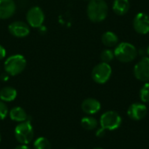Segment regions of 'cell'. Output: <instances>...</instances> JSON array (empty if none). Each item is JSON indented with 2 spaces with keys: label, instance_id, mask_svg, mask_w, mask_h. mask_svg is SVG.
I'll return each instance as SVG.
<instances>
[{
  "label": "cell",
  "instance_id": "obj_1",
  "mask_svg": "<svg viewBox=\"0 0 149 149\" xmlns=\"http://www.w3.org/2000/svg\"><path fill=\"white\" fill-rule=\"evenodd\" d=\"M86 13L88 18L93 23H100L104 21L108 14V6L105 0H90Z\"/></svg>",
  "mask_w": 149,
  "mask_h": 149
},
{
  "label": "cell",
  "instance_id": "obj_2",
  "mask_svg": "<svg viewBox=\"0 0 149 149\" xmlns=\"http://www.w3.org/2000/svg\"><path fill=\"white\" fill-rule=\"evenodd\" d=\"M114 57L122 63H129L134 61L137 55L138 52L136 47L128 43V42H121L115 46L113 51Z\"/></svg>",
  "mask_w": 149,
  "mask_h": 149
},
{
  "label": "cell",
  "instance_id": "obj_3",
  "mask_svg": "<svg viewBox=\"0 0 149 149\" xmlns=\"http://www.w3.org/2000/svg\"><path fill=\"white\" fill-rule=\"evenodd\" d=\"M26 67V59L21 54L11 55L4 62V70L10 76L21 73Z\"/></svg>",
  "mask_w": 149,
  "mask_h": 149
},
{
  "label": "cell",
  "instance_id": "obj_4",
  "mask_svg": "<svg viewBox=\"0 0 149 149\" xmlns=\"http://www.w3.org/2000/svg\"><path fill=\"white\" fill-rule=\"evenodd\" d=\"M14 134L16 137V140L23 144V145H27L29 144L34 136V131L32 125L31 121L26 120L24 122H20L14 130Z\"/></svg>",
  "mask_w": 149,
  "mask_h": 149
},
{
  "label": "cell",
  "instance_id": "obj_5",
  "mask_svg": "<svg viewBox=\"0 0 149 149\" xmlns=\"http://www.w3.org/2000/svg\"><path fill=\"white\" fill-rule=\"evenodd\" d=\"M122 123L120 115L114 111H107L104 113L100 120V127L106 130L113 131L118 129Z\"/></svg>",
  "mask_w": 149,
  "mask_h": 149
},
{
  "label": "cell",
  "instance_id": "obj_6",
  "mask_svg": "<svg viewBox=\"0 0 149 149\" xmlns=\"http://www.w3.org/2000/svg\"><path fill=\"white\" fill-rule=\"evenodd\" d=\"M112 75V67L108 63L101 62L96 65L92 71V78L98 84L107 83Z\"/></svg>",
  "mask_w": 149,
  "mask_h": 149
},
{
  "label": "cell",
  "instance_id": "obj_7",
  "mask_svg": "<svg viewBox=\"0 0 149 149\" xmlns=\"http://www.w3.org/2000/svg\"><path fill=\"white\" fill-rule=\"evenodd\" d=\"M26 20L30 26L33 28H39L45 21L44 11L38 6L31 7L26 13Z\"/></svg>",
  "mask_w": 149,
  "mask_h": 149
},
{
  "label": "cell",
  "instance_id": "obj_8",
  "mask_svg": "<svg viewBox=\"0 0 149 149\" xmlns=\"http://www.w3.org/2000/svg\"><path fill=\"white\" fill-rule=\"evenodd\" d=\"M134 77L143 82H149V57H143L134 67Z\"/></svg>",
  "mask_w": 149,
  "mask_h": 149
},
{
  "label": "cell",
  "instance_id": "obj_9",
  "mask_svg": "<svg viewBox=\"0 0 149 149\" xmlns=\"http://www.w3.org/2000/svg\"><path fill=\"white\" fill-rule=\"evenodd\" d=\"M133 27L134 31L141 35H146L149 32V16L144 12H139L135 15L133 20Z\"/></svg>",
  "mask_w": 149,
  "mask_h": 149
},
{
  "label": "cell",
  "instance_id": "obj_10",
  "mask_svg": "<svg viewBox=\"0 0 149 149\" xmlns=\"http://www.w3.org/2000/svg\"><path fill=\"white\" fill-rule=\"evenodd\" d=\"M8 30L10 33L16 38H24L30 33L29 25L22 21H15L9 24Z\"/></svg>",
  "mask_w": 149,
  "mask_h": 149
},
{
  "label": "cell",
  "instance_id": "obj_11",
  "mask_svg": "<svg viewBox=\"0 0 149 149\" xmlns=\"http://www.w3.org/2000/svg\"><path fill=\"white\" fill-rule=\"evenodd\" d=\"M148 109L143 103H134L127 109V115L133 120H141L147 115Z\"/></svg>",
  "mask_w": 149,
  "mask_h": 149
},
{
  "label": "cell",
  "instance_id": "obj_12",
  "mask_svg": "<svg viewBox=\"0 0 149 149\" xmlns=\"http://www.w3.org/2000/svg\"><path fill=\"white\" fill-rule=\"evenodd\" d=\"M14 0H0V19H8L16 11Z\"/></svg>",
  "mask_w": 149,
  "mask_h": 149
},
{
  "label": "cell",
  "instance_id": "obj_13",
  "mask_svg": "<svg viewBox=\"0 0 149 149\" xmlns=\"http://www.w3.org/2000/svg\"><path fill=\"white\" fill-rule=\"evenodd\" d=\"M101 108V105L99 100L93 98L86 99L81 104L82 111L86 114H95Z\"/></svg>",
  "mask_w": 149,
  "mask_h": 149
},
{
  "label": "cell",
  "instance_id": "obj_14",
  "mask_svg": "<svg viewBox=\"0 0 149 149\" xmlns=\"http://www.w3.org/2000/svg\"><path fill=\"white\" fill-rule=\"evenodd\" d=\"M130 9L129 0H113V10L118 16H124Z\"/></svg>",
  "mask_w": 149,
  "mask_h": 149
},
{
  "label": "cell",
  "instance_id": "obj_15",
  "mask_svg": "<svg viewBox=\"0 0 149 149\" xmlns=\"http://www.w3.org/2000/svg\"><path fill=\"white\" fill-rule=\"evenodd\" d=\"M10 118L16 122H24L28 120V115L26 112L20 107H15L10 111Z\"/></svg>",
  "mask_w": 149,
  "mask_h": 149
},
{
  "label": "cell",
  "instance_id": "obj_16",
  "mask_svg": "<svg viewBox=\"0 0 149 149\" xmlns=\"http://www.w3.org/2000/svg\"><path fill=\"white\" fill-rule=\"evenodd\" d=\"M17 90L11 86H5L0 90V100L3 102L13 101L17 98Z\"/></svg>",
  "mask_w": 149,
  "mask_h": 149
},
{
  "label": "cell",
  "instance_id": "obj_17",
  "mask_svg": "<svg viewBox=\"0 0 149 149\" xmlns=\"http://www.w3.org/2000/svg\"><path fill=\"white\" fill-rule=\"evenodd\" d=\"M101 41L104 45H106L107 47H113L118 45L119 38L114 32L108 31H106L103 33V35L101 37Z\"/></svg>",
  "mask_w": 149,
  "mask_h": 149
},
{
  "label": "cell",
  "instance_id": "obj_18",
  "mask_svg": "<svg viewBox=\"0 0 149 149\" xmlns=\"http://www.w3.org/2000/svg\"><path fill=\"white\" fill-rule=\"evenodd\" d=\"M81 127L86 130H93L98 127V121L95 118L91 116H86L81 119Z\"/></svg>",
  "mask_w": 149,
  "mask_h": 149
},
{
  "label": "cell",
  "instance_id": "obj_19",
  "mask_svg": "<svg viewBox=\"0 0 149 149\" xmlns=\"http://www.w3.org/2000/svg\"><path fill=\"white\" fill-rule=\"evenodd\" d=\"M35 149H51V143L45 137H39L34 141Z\"/></svg>",
  "mask_w": 149,
  "mask_h": 149
},
{
  "label": "cell",
  "instance_id": "obj_20",
  "mask_svg": "<svg viewBox=\"0 0 149 149\" xmlns=\"http://www.w3.org/2000/svg\"><path fill=\"white\" fill-rule=\"evenodd\" d=\"M140 99L143 103L149 102V82H146L140 91Z\"/></svg>",
  "mask_w": 149,
  "mask_h": 149
},
{
  "label": "cell",
  "instance_id": "obj_21",
  "mask_svg": "<svg viewBox=\"0 0 149 149\" xmlns=\"http://www.w3.org/2000/svg\"><path fill=\"white\" fill-rule=\"evenodd\" d=\"M113 58H114L113 51H112L110 49L104 50L101 52V54H100V59L102 60V62H105V63H108L109 64V62H111Z\"/></svg>",
  "mask_w": 149,
  "mask_h": 149
},
{
  "label": "cell",
  "instance_id": "obj_22",
  "mask_svg": "<svg viewBox=\"0 0 149 149\" xmlns=\"http://www.w3.org/2000/svg\"><path fill=\"white\" fill-rule=\"evenodd\" d=\"M8 107L6 106V104L0 100V120H4L8 114Z\"/></svg>",
  "mask_w": 149,
  "mask_h": 149
},
{
  "label": "cell",
  "instance_id": "obj_23",
  "mask_svg": "<svg viewBox=\"0 0 149 149\" xmlns=\"http://www.w3.org/2000/svg\"><path fill=\"white\" fill-rule=\"evenodd\" d=\"M106 133H107V130L103 127H100V128H99L97 131H96V136L99 137V138H101V137H104L106 135Z\"/></svg>",
  "mask_w": 149,
  "mask_h": 149
},
{
  "label": "cell",
  "instance_id": "obj_24",
  "mask_svg": "<svg viewBox=\"0 0 149 149\" xmlns=\"http://www.w3.org/2000/svg\"><path fill=\"white\" fill-rule=\"evenodd\" d=\"M5 56H6V51H5L4 47L0 45V60L4 58Z\"/></svg>",
  "mask_w": 149,
  "mask_h": 149
},
{
  "label": "cell",
  "instance_id": "obj_25",
  "mask_svg": "<svg viewBox=\"0 0 149 149\" xmlns=\"http://www.w3.org/2000/svg\"><path fill=\"white\" fill-rule=\"evenodd\" d=\"M1 79H2V80H3V81L8 80V79H9V74H8V73H3V74H2V75H1Z\"/></svg>",
  "mask_w": 149,
  "mask_h": 149
},
{
  "label": "cell",
  "instance_id": "obj_26",
  "mask_svg": "<svg viewBox=\"0 0 149 149\" xmlns=\"http://www.w3.org/2000/svg\"><path fill=\"white\" fill-rule=\"evenodd\" d=\"M14 149H31L29 147H27L26 145H23V144H21V145H19V146H17V147H16Z\"/></svg>",
  "mask_w": 149,
  "mask_h": 149
},
{
  "label": "cell",
  "instance_id": "obj_27",
  "mask_svg": "<svg viewBox=\"0 0 149 149\" xmlns=\"http://www.w3.org/2000/svg\"><path fill=\"white\" fill-rule=\"evenodd\" d=\"M147 54L148 55V57H149V45L148 46V48H147Z\"/></svg>",
  "mask_w": 149,
  "mask_h": 149
},
{
  "label": "cell",
  "instance_id": "obj_28",
  "mask_svg": "<svg viewBox=\"0 0 149 149\" xmlns=\"http://www.w3.org/2000/svg\"><path fill=\"white\" fill-rule=\"evenodd\" d=\"M93 149H103V148H93Z\"/></svg>",
  "mask_w": 149,
  "mask_h": 149
},
{
  "label": "cell",
  "instance_id": "obj_29",
  "mask_svg": "<svg viewBox=\"0 0 149 149\" xmlns=\"http://www.w3.org/2000/svg\"><path fill=\"white\" fill-rule=\"evenodd\" d=\"M0 141H1V134H0Z\"/></svg>",
  "mask_w": 149,
  "mask_h": 149
},
{
  "label": "cell",
  "instance_id": "obj_30",
  "mask_svg": "<svg viewBox=\"0 0 149 149\" xmlns=\"http://www.w3.org/2000/svg\"><path fill=\"white\" fill-rule=\"evenodd\" d=\"M68 149H74V148H68Z\"/></svg>",
  "mask_w": 149,
  "mask_h": 149
}]
</instances>
